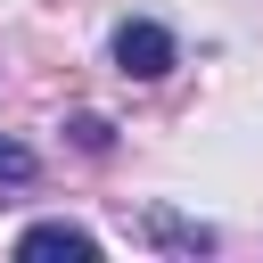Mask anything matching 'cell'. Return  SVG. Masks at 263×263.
<instances>
[{"label":"cell","instance_id":"3","mask_svg":"<svg viewBox=\"0 0 263 263\" xmlns=\"http://www.w3.org/2000/svg\"><path fill=\"white\" fill-rule=\"evenodd\" d=\"M33 173H41V164H33V148H25V140H8V132H0V189H25V181H33Z\"/></svg>","mask_w":263,"mask_h":263},{"label":"cell","instance_id":"2","mask_svg":"<svg viewBox=\"0 0 263 263\" xmlns=\"http://www.w3.org/2000/svg\"><path fill=\"white\" fill-rule=\"evenodd\" d=\"M16 255H25V263H49V255H74V263H90V255H99V238H90L82 222H33V230L16 238Z\"/></svg>","mask_w":263,"mask_h":263},{"label":"cell","instance_id":"4","mask_svg":"<svg viewBox=\"0 0 263 263\" xmlns=\"http://www.w3.org/2000/svg\"><path fill=\"white\" fill-rule=\"evenodd\" d=\"M74 140H82L90 156H107V148H115V132H107V115H74Z\"/></svg>","mask_w":263,"mask_h":263},{"label":"cell","instance_id":"1","mask_svg":"<svg viewBox=\"0 0 263 263\" xmlns=\"http://www.w3.org/2000/svg\"><path fill=\"white\" fill-rule=\"evenodd\" d=\"M173 58H181V49H173L164 25H148V16H123V25H115V74H123V82H164Z\"/></svg>","mask_w":263,"mask_h":263}]
</instances>
